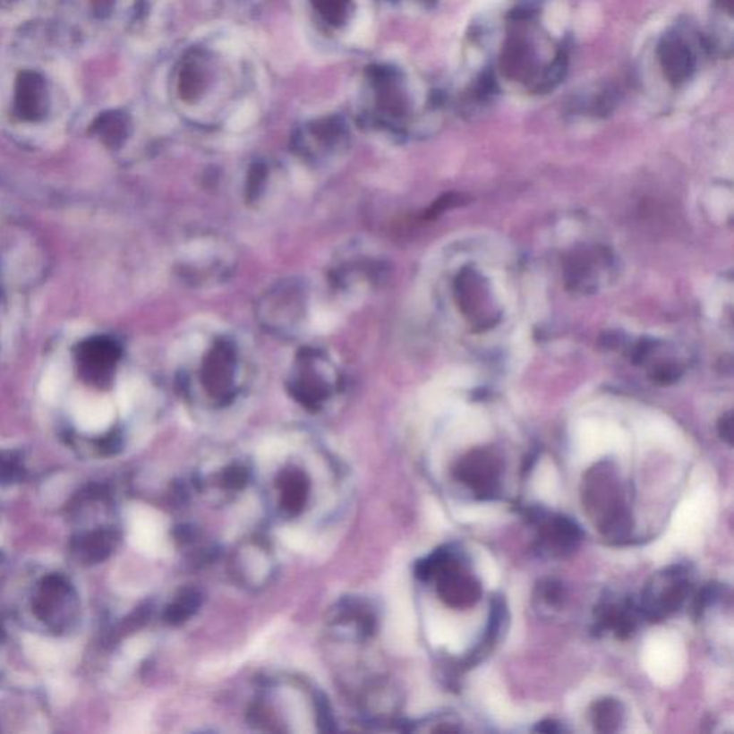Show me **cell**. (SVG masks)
<instances>
[{"label":"cell","instance_id":"cell-9","mask_svg":"<svg viewBox=\"0 0 734 734\" xmlns=\"http://www.w3.org/2000/svg\"><path fill=\"white\" fill-rule=\"evenodd\" d=\"M500 69L511 80L531 82L540 68H536L533 49L524 38L512 37L507 40L500 55Z\"/></svg>","mask_w":734,"mask_h":734},{"label":"cell","instance_id":"cell-8","mask_svg":"<svg viewBox=\"0 0 734 734\" xmlns=\"http://www.w3.org/2000/svg\"><path fill=\"white\" fill-rule=\"evenodd\" d=\"M659 59L662 73L674 87L690 80L697 65L695 49L680 32H670L659 45Z\"/></svg>","mask_w":734,"mask_h":734},{"label":"cell","instance_id":"cell-18","mask_svg":"<svg viewBox=\"0 0 734 734\" xmlns=\"http://www.w3.org/2000/svg\"><path fill=\"white\" fill-rule=\"evenodd\" d=\"M717 429H719L720 438L726 440L729 445H731V443H733V414H731V412L723 414V416L720 418Z\"/></svg>","mask_w":734,"mask_h":734},{"label":"cell","instance_id":"cell-20","mask_svg":"<svg viewBox=\"0 0 734 734\" xmlns=\"http://www.w3.org/2000/svg\"><path fill=\"white\" fill-rule=\"evenodd\" d=\"M714 6H716L717 11L727 12V13L733 15L734 0H714Z\"/></svg>","mask_w":734,"mask_h":734},{"label":"cell","instance_id":"cell-11","mask_svg":"<svg viewBox=\"0 0 734 734\" xmlns=\"http://www.w3.org/2000/svg\"><path fill=\"white\" fill-rule=\"evenodd\" d=\"M569 52L568 47H559L550 65L541 68L529 82V90L533 94H547L559 87L568 73Z\"/></svg>","mask_w":734,"mask_h":734},{"label":"cell","instance_id":"cell-17","mask_svg":"<svg viewBox=\"0 0 734 734\" xmlns=\"http://www.w3.org/2000/svg\"><path fill=\"white\" fill-rule=\"evenodd\" d=\"M538 591H540L541 600L550 607H557V605L561 604L562 597H564V588L557 581H543L538 585Z\"/></svg>","mask_w":734,"mask_h":734},{"label":"cell","instance_id":"cell-14","mask_svg":"<svg viewBox=\"0 0 734 734\" xmlns=\"http://www.w3.org/2000/svg\"><path fill=\"white\" fill-rule=\"evenodd\" d=\"M307 482L303 474L292 472L283 478L281 485V505L286 511L295 514L306 502Z\"/></svg>","mask_w":734,"mask_h":734},{"label":"cell","instance_id":"cell-16","mask_svg":"<svg viewBox=\"0 0 734 734\" xmlns=\"http://www.w3.org/2000/svg\"><path fill=\"white\" fill-rule=\"evenodd\" d=\"M65 382V373L61 367L54 366L45 373L42 383H40V392L45 399H55L61 393Z\"/></svg>","mask_w":734,"mask_h":734},{"label":"cell","instance_id":"cell-13","mask_svg":"<svg viewBox=\"0 0 734 734\" xmlns=\"http://www.w3.org/2000/svg\"><path fill=\"white\" fill-rule=\"evenodd\" d=\"M76 419L85 429H101L111 421V406L99 399H83L76 405Z\"/></svg>","mask_w":734,"mask_h":734},{"label":"cell","instance_id":"cell-6","mask_svg":"<svg viewBox=\"0 0 734 734\" xmlns=\"http://www.w3.org/2000/svg\"><path fill=\"white\" fill-rule=\"evenodd\" d=\"M529 519L538 524V550L550 559H564L580 545L583 533L576 522L564 515L531 512Z\"/></svg>","mask_w":734,"mask_h":734},{"label":"cell","instance_id":"cell-19","mask_svg":"<svg viewBox=\"0 0 734 734\" xmlns=\"http://www.w3.org/2000/svg\"><path fill=\"white\" fill-rule=\"evenodd\" d=\"M564 730L554 720H545L541 723L536 724L535 731H542V733H561Z\"/></svg>","mask_w":734,"mask_h":734},{"label":"cell","instance_id":"cell-7","mask_svg":"<svg viewBox=\"0 0 734 734\" xmlns=\"http://www.w3.org/2000/svg\"><path fill=\"white\" fill-rule=\"evenodd\" d=\"M435 578L438 581V594L450 609H471L482 595L481 584L464 568L461 561L450 564Z\"/></svg>","mask_w":734,"mask_h":734},{"label":"cell","instance_id":"cell-1","mask_svg":"<svg viewBox=\"0 0 734 734\" xmlns=\"http://www.w3.org/2000/svg\"><path fill=\"white\" fill-rule=\"evenodd\" d=\"M581 495L584 511L605 538L621 541L631 535L633 516L611 462H600L584 475Z\"/></svg>","mask_w":734,"mask_h":734},{"label":"cell","instance_id":"cell-5","mask_svg":"<svg viewBox=\"0 0 734 734\" xmlns=\"http://www.w3.org/2000/svg\"><path fill=\"white\" fill-rule=\"evenodd\" d=\"M499 457L488 449H474L455 465L457 481L468 486L479 499H492L499 493Z\"/></svg>","mask_w":734,"mask_h":734},{"label":"cell","instance_id":"cell-3","mask_svg":"<svg viewBox=\"0 0 734 734\" xmlns=\"http://www.w3.org/2000/svg\"><path fill=\"white\" fill-rule=\"evenodd\" d=\"M690 580L683 567H670L653 576L641 598L640 612L650 621H660L673 614L686 602Z\"/></svg>","mask_w":734,"mask_h":734},{"label":"cell","instance_id":"cell-4","mask_svg":"<svg viewBox=\"0 0 734 734\" xmlns=\"http://www.w3.org/2000/svg\"><path fill=\"white\" fill-rule=\"evenodd\" d=\"M335 379V371L320 353H303L293 373V395L307 407L317 409L333 392Z\"/></svg>","mask_w":734,"mask_h":734},{"label":"cell","instance_id":"cell-12","mask_svg":"<svg viewBox=\"0 0 734 734\" xmlns=\"http://www.w3.org/2000/svg\"><path fill=\"white\" fill-rule=\"evenodd\" d=\"M591 717L595 730L600 733H616L623 723V705L616 698H602L591 707Z\"/></svg>","mask_w":734,"mask_h":734},{"label":"cell","instance_id":"cell-10","mask_svg":"<svg viewBox=\"0 0 734 734\" xmlns=\"http://www.w3.org/2000/svg\"><path fill=\"white\" fill-rule=\"evenodd\" d=\"M638 610L633 602H605L598 605L597 630H611L619 638L630 637L637 627Z\"/></svg>","mask_w":734,"mask_h":734},{"label":"cell","instance_id":"cell-2","mask_svg":"<svg viewBox=\"0 0 734 734\" xmlns=\"http://www.w3.org/2000/svg\"><path fill=\"white\" fill-rule=\"evenodd\" d=\"M240 356L230 340H216L207 349L199 367V383L202 392L214 404H230L235 399L240 382Z\"/></svg>","mask_w":734,"mask_h":734},{"label":"cell","instance_id":"cell-15","mask_svg":"<svg viewBox=\"0 0 734 734\" xmlns=\"http://www.w3.org/2000/svg\"><path fill=\"white\" fill-rule=\"evenodd\" d=\"M200 605V595L194 591L188 590L181 595L180 600H176L173 607H169L168 619L173 623H181L197 611Z\"/></svg>","mask_w":734,"mask_h":734}]
</instances>
